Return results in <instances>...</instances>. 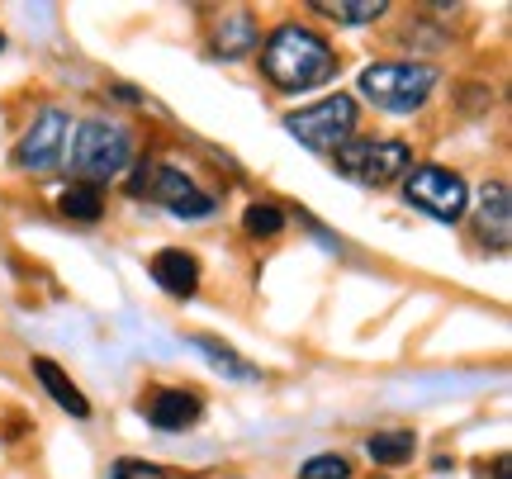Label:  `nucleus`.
<instances>
[{
    "mask_svg": "<svg viewBox=\"0 0 512 479\" xmlns=\"http://www.w3.org/2000/svg\"><path fill=\"white\" fill-rule=\"evenodd\" d=\"M351 465L342 456H313V461L299 465V479H347Z\"/></svg>",
    "mask_w": 512,
    "mask_h": 479,
    "instance_id": "obj_20",
    "label": "nucleus"
},
{
    "mask_svg": "<svg viewBox=\"0 0 512 479\" xmlns=\"http://www.w3.org/2000/svg\"><path fill=\"white\" fill-rule=\"evenodd\" d=\"M337 166L361 185H389V181H399V176H408L413 152L399 138H347L337 148Z\"/></svg>",
    "mask_w": 512,
    "mask_h": 479,
    "instance_id": "obj_5",
    "label": "nucleus"
},
{
    "mask_svg": "<svg viewBox=\"0 0 512 479\" xmlns=\"http://www.w3.org/2000/svg\"><path fill=\"white\" fill-rule=\"evenodd\" d=\"M128 166V133L105 119H86L72 138V171L81 185H105Z\"/></svg>",
    "mask_w": 512,
    "mask_h": 479,
    "instance_id": "obj_3",
    "label": "nucleus"
},
{
    "mask_svg": "<svg viewBox=\"0 0 512 479\" xmlns=\"http://www.w3.org/2000/svg\"><path fill=\"white\" fill-rule=\"evenodd\" d=\"M356 129V100L351 95H328L309 110H294L285 114V133H294L304 148H342Z\"/></svg>",
    "mask_w": 512,
    "mask_h": 479,
    "instance_id": "obj_6",
    "label": "nucleus"
},
{
    "mask_svg": "<svg viewBox=\"0 0 512 479\" xmlns=\"http://www.w3.org/2000/svg\"><path fill=\"white\" fill-rule=\"evenodd\" d=\"M57 209H62V219H72V223H95L100 214H105V195H100V185L72 181L67 190H62Z\"/></svg>",
    "mask_w": 512,
    "mask_h": 479,
    "instance_id": "obj_14",
    "label": "nucleus"
},
{
    "mask_svg": "<svg viewBox=\"0 0 512 479\" xmlns=\"http://www.w3.org/2000/svg\"><path fill=\"white\" fill-rule=\"evenodd\" d=\"M143 195L147 200H157V204H166L176 219H209V214H214V195H204L181 166H152Z\"/></svg>",
    "mask_w": 512,
    "mask_h": 479,
    "instance_id": "obj_8",
    "label": "nucleus"
},
{
    "mask_svg": "<svg viewBox=\"0 0 512 479\" xmlns=\"http://www.w3.org/2000/svg\"><path fill=\"white\" fill-rule=\"evenodd\" d=\"M437 91V67L427 62H375L361 72V95L384 114H413Z\"/></svg>",
    "mask_w": 512,
    "mask_h": 479,
    "instance_id": "obj_2",
    "label": "nucleus"
},
{
    "mask_svg": "<svg viewBox=\"0 0 512 479\" xmlns=\"http://www.w3.org/2000/svg\"><path fill=\"white\" fill-rule=\"evenodd\" d=\"M475 228L479 238L489 242L494 252H503L512 242V200H508V185L489 181L479 190V209H475Z\"/></svg>",
    "mask_w": 512,
    "mask_h": 479,
    "instance_id": "obj_9",
    "label": "nucleus"
},
{
    "mask_svg": "<svg viewBox=\"0 0 512 479\" xmlns=\"http://www.w3.org/2000/svg\"><path fill=\"white\" fill-rule=\"evenodd\" d=\"M261 72L271 86L280 91H313V86H323L337 76V53H332V43L323 34H313V29H299V24H280L266 43H261Z\"/></svg>",
    "mask_w": 512,
    "mask_h": 479,
    "instance_id": "obj_1",
    "label": "nucleus"
},
{
    "mask_svg": "<svg viewBox=\"0 0 512 479\" xmlns=\"http://www.w3.org/2000/svg\"><path fill=\"white\" fill-rule=\"evenodd\" d=\"M190 342H195V347H200L219 370H228L233 380H256V366H247V361H242L233 347H223L219 337H190Z\"/></svg>",
    "mask_w": 512,
    "mask_h": 479,
    "instance_id": "obj_18",
    "label": "nucleus"
},
{
    "mask_svg": "<svg viewBox=\"0 0 512 479\" xmlns=\"http://www.w3.org/2000/svg\"><path fill=\"white\" fill-rule=\"evenodd\" d=\"M242 228H247L252 238H275V233L285 228V209L271 200H256L242 209Z\"/></svg>",
    "mask_w": 512,
    "mask_h": 479,
    "instance_id": "obj_17",
    "label": "nucleus"
},
{
    "mask_svg": "<svg viewBox=\"0 0 512 479\" xmlns=\"http://www.w3.org/2000/svg\"><path fill=\"white\" fill-rule=\"evenodd\" d=\"M0 48H5V38H0Z\"/></svg>",
    "mask_w": 512,
    "mask_h": 479,
    "instance_id": "obj_22",
    "label": "nucleus"
},
{
    "mask_svg": "<svg viewBox=\"0 0 512 479\" xmlns=\"http://www.w3.org/2000/svg\"><path fill=\"white\" fill-rule=\"evenodd\" d=\"M494 479H508V456H498L494 461Z\"/></svg>",
    "mask_w": 512,
    "mask_h": 479,
    "instance_id": "obj_21",
    "label": "nucleus"
},
{
    "mask_svg": "<svg viewBox=\"0 0 512 479\" xmlns=\"http://www.w3.org/2000/svg\"><path fill=\"white\" fill-rule=\"evenodd\" d=\"M313 10H318V15H332L337 24H370V19H380L389 5H384V0H313Z\"/></svg>",
    "mask_w": 512,
    "mask_h": 479,
    "instance_id": "obj_16",
    "label": "nucleus"
},
{
    "mask_svg": "<svg viewBox=\"0 0 512 479\" xmlns=\"http://www.w3.org/2000/svg\"><path fill=\"white\" fill-rule=\"evenodd\" d=\"M200 413H204V404L195 389H162V394H152L143 404V418L152 427H162V432H181V427H190Z\"/></svg>",
    "mask_w": 512,
    "mask_h": 479,
    "instance_id": "obj_10",
    "label": "nucleus"
},
{
    "mask_svg": "<svg viewBox=\"0 0 512 479\" xmlns=\"http://www.w3.org/2000/svg\"><path fill=\"white\" fill-rule=\"evenodd\" d=\"M67 133H72V119L62 110H43L34 119V129L19 138L15 148V166L19 171H34V176H53L62 152H67Z\"/></svg>",
    "mask_w": 512,
    "mask_h": 479,
    "instance_id": "obj_7",
    "label": "nucleus"
},
{
    "mask_svg": "<svg viewBox=\"0 0 512 479\" xmlns=\"http://www.w3.org/2000/svg\"><path fill=\"white\" fill-rule=\"evenodd\" d=\"M366 451L375 465H403V461H413L418 437H413V432H375L366 442Z\"/></svg>",
    "mask_w": 512,
    "mask_h": 479,
    "instance_id": "obj_15",
    "label": "nucleus"
},
{
    "mask_svg": "<svg viewBox=\"0 0 512 479\" xmlns=\"http://www.w3.org/2000/svg\"><path fill=\"white\" fill-rule=\"evenodd\" d=\"M152 280L162 285L166 295L190 299L200 290V261L190 257V252H181V247H166V252L152 257Z\"/></svg>",
    "mask_w": 512,
    "mask_h": 479,
    "instance_id": "obj_11",
    "label": "nucleus"
},
{
    "mask_svg": "<svg viewBox=\"0 0 512 479\" xmlns=\"http://www.w3.org/2000/svg\"><path fill=\"white\" fill-rule=\"evenodd\" d=\"M110 479H176L166 465H152V461H133V456H124V461L110 465Z\"/></svg>",
    "mask_w": 512,
    "mask_h": 479,
    "instance_id": "obj_19",
    "label": "nucleus"
},
{
    "mask_svg": "<svg viewBox=\"0 0 512 479\" xmlns=\"http://www.w3.org/2000/svg\"><path fill=\"white\" fill-rule=\"evenodd\" d=\"M256 43H261V29H256V19L247 15V10H238V15H223L219 24H214V57H223V62H238V57L256 53Z\"/></svg>",
    "mask_w": 512,
    "mask_h": 479,
    "instance_id": "obj_12",
    "label": "nucleus"
},
{
    "mask_svg": "<svg viewBox=\"0 0 512 479\" xmlns=\"http://www.w3.org/2000/svg\"><path fill=\"white\" fill-rule=\"evenodd\" d=\"M34 375H38V385L53 394L57 408H67L72 418H91V404H86V394L72 385V375L57 366V361H48V356H34Z\"/></svg>",
    "mask_w": 512,
    "mask_h": 479,
    "instance_id": "obj_13",
    "label": "nucleus"
},
{
    "mask_svg": "<svg viewBox=\"0 0 512 479\" xmlns=\"http://www.w3.org/2000/svg\"><path fill=\"white\" fill-rule=\"evenodd\" d=\"M403 200L413 204V209H422L427 219L460 223L465 209H470V190H465V181H460L456 171H446V166H408Z\"/></svg>",
    "mask_w": 512,
    "mask_h": 479,
    "instance_id": "obj_4",
    "label": "nucleus"
}]
</instances>
